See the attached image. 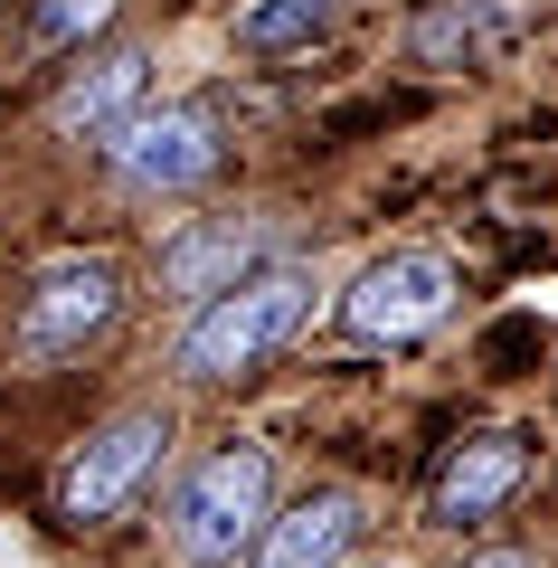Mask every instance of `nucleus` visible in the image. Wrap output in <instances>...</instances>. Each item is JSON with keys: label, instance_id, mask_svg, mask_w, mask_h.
<instances>
[{"label": "nucleus", "instance_id": "f257e3e1", "mask_svg": "<svg viewBox=\"0 0 558 568\" xmlns=\"http://www.w3.org/2000/svg\"><path fill=\"white\" fill-rule=\"evenodd\" d=\"M303 313H313V265L303 256L256 265L246 284H227V294H209V304L190 313V332H180V379L227 388V379H246V369H265L303 332Z\"/></svg>", "mask_w": 558, "mask_h": 568}, {"label": "nucleus", "instance_id": "f03ea898", "mask_svg": "<svg viewBox=\"0 0 558 568\" xmlns=\"http://www.w3.org/2000/svg\"><path fill=\"white\" fill-rule=\"evenodd\" d=\"M275 455L265 446H219V455H200L190 465V484H180V503H171V549L190 568H237L246 549L265 540V521H275Z\"/></svg>", "mask_w": 558, "mask_h": 568}, {"label": "nucleus", "instance_id": "7ed1b4c3", "mask_svg": "<svg viewBox=\"0 0 558 568\" xmlns=\"http://www.w3.org/2000/svg\"><path fill=\"white\" fill-rule=\"evenodd\" d=\"M104 162H114L123 190H142V200H161V190H200L227 171V123L219 104H142L133 123H114L104 133Z\"/></svg>", "mask_w": 558, "mask_h": 568}, {"label": "nucleus", "instance_id": "20e7f679", "mask_svg": "<svg viewBox=\"0 0 558 568\" xmlns=\"http://www.w3.org/2000/svg\"><path fill=\"white\" fill-rule=\"evenodd\" d=\"M114 323H123V275L104 256H67L20 294L10 351H20V369H58V361H77L85 342H104Z\"/></svg>", "mask_w": 558, "mask_h": 568}, {"label": "nucleus", "instance_id": "39448f33", "mask_svg": "<svg viewBox=\"0 0 558 568\" xmlns=\"http://www.w3.org/2000/svg\"><path fill=\"white\" fill-rule=\"evenodd\" d=\"M455 294H464V275H455V256L445 246H398V256H379V265H359V284L341 294V332L351 342H426V332L455 313Z\"/></svg>", "mask_w": 558, "mask_h": 568}, {"label": "nucleus", "instance_id": "423d86ee", "mask_svg": "<svg viewBox=\"0 0 558 568\" xmlns=\"http://www.w3.org/2000/svg\"><path fill=\"white\" fill-rule=\"evenodd\" d=\"M161 455H171V407H123V417H104L95 436L77 446L67 484H58V521H67V530L114 521V511L133 503L142 484H152Z\"/></svg>", "mask_w": 558, "mask_h": 568}, {"label": "nucleus", "instance_id": "0eeeda50", "mask_svg": "<svg viewBox=\"0 0 558 568\" xmlns=\"http://www.w3.org/2000/svg\"><path fill=\"white\" fill-rule=\"evenodd\" d=\"M256 265H275V227L265 219H200L161 246V294L171 304H209L227 284H246Z\"/></svg>", "mask_w": 558, "mask_h": 568}, {"label": "nucleus", "instance_id": "6e6552de", "mask_svg": "<svg viewBox=\"0 0 558 568\" xmlns=\"http://www.w3.org/2000/svg\"><path fill=\"white\" fill-rule=\"evenodd\" d=\"M142 95H152V48L123 39V48H104V58H85L77 77L48 95V123H58V133H77V142H104L114 123L142 114Z\"/></svg>", "mask_w": 558, "mask_h": 568}, {"label": "nucleus", "instance_id": "1a4fd4ad", "mask_svg": "<svg viewBox=\"0 0 558 568\" xmlns=\"http://www.w3.org/2000/svg\"><path fill=\"white\" fill-rule=\"evenodd\" d=\"M520 474H530V436L520 426H493V436L455 446L445 474H436V530H483L520 493Z\"/></svg>", "mask_w": 558, "mask_h": 568}, {"label": "nucleus", "instance_id": "9d476101", "mask_svg": "<svg viewBox=\"0 0 558 568\" xmlns=\"http://www.w3.org/2000/svg\"><path fill=\"white\" fill-rule=\"evenodd\" d=\"M359 540V503L351 493H303L294 511L265 521V540L246 549V568H341Z\"/></svg>", "mask_w": 558, "mask_h": 568}, {"label": "nucleus", "instance_id": "9b49d317", "mask_svg": "<svg viewBox=\"0 0 558 568\" xmlns=\"http://www.w3.org/2000/svg\"><path fill=\"white\" fill-rule=\"evenodd\" d=\"M511 39V0H426L407 20V58L417 67H474Z\"/></svg>", "mask_w": 558, "mask_h": 568}, {"label": "nucleus", "instance_id": "f8f14e48", "mask_svg": "<svg viewBox=\"0 0 558 568\" xmlns=\"http://www.w3.org/2000/svg\"><path fill=\"white\" fill-rule=\"evenodd\" d=\"M341 20V0H237V48L246 58H294Z\"/></svg>", "mask_w": 558, "mask_h": 568}, {"label": "nucleus", "instance_id": "ddd939ff", "mask_svg": "<svg viewBox=\"0 0 558 568\" xmlns=\"http://www.w3.org/2000/svg\"><path fill=\"white\" fill-rule=\"evenodd\" d=\"M123 0H39V20H29V39L39 48H77V39H95L104 20H114Z\"/></svg>", "mask_w": 558, "mask_h": 568}, {"label": "nucleus", "instance_id": "4468645a", "mask_svg": "<svg viewBox=\"0 0 558 568\" xmlns=\"http://www.w3.org/2000/svg\"><path fill=\"white\" fill-rule=\"evenodd\" d=\"M483 361H493V369H511V361H539V323H493Z\"/></svg>", "mask_w": 558, "mask_h": 568}, {"label": "nucleus", "instance_id": "2eb2a0df", "mask_svg": "<svg viewBox=\"0 0 558 568\" xmlns=\"http://www.w3.org/2000/svg\"><path fill=\"white\" fill-rule=\"evenodd\" d=\"M464 568H539L530 549H483V559H464Z\"/></svg>", "mask_w": 558, "mask_h": 568}, {"label": "nucleus", "instance_id": "dca6fc26", "mask_svg": "<svg viewBox=\"0 0 558 568\" xmlns=\"http://www.w3.org/2000/svg\"><path fill=\"white\" fill-rule=\"evenodd\" d=\"M341 568H398V559H341Z\"/></svg>", "mask_w": 558, "mask_h": 568}]
</instances>
